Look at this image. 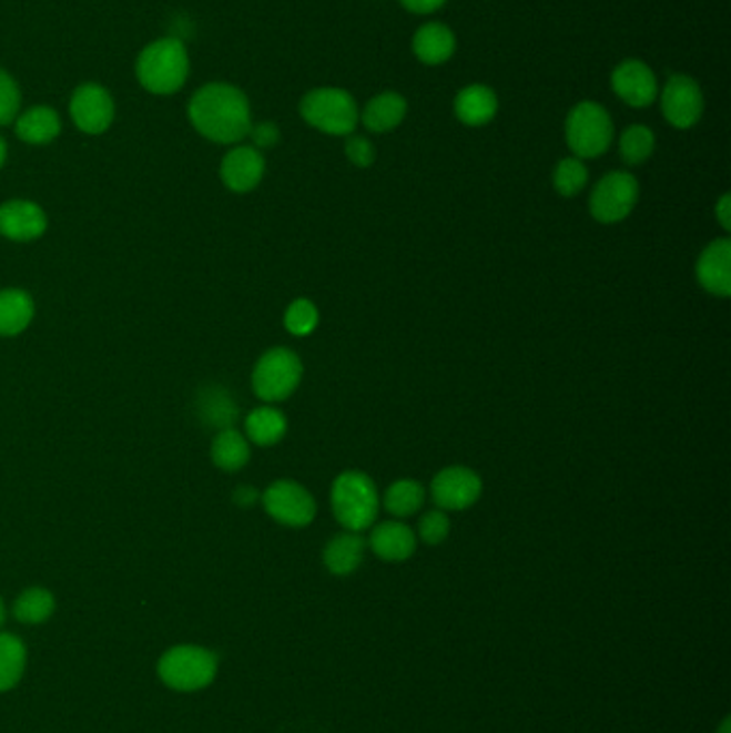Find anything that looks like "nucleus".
Returning a JSON list of instances; mask_svg holds the SVG:
<instances>
[{
    "label": "nucleus",
    "instance_id": "nucleus-1",
    "mask_svg": "<svg viewBox=\"0 0 731 733\" xmlns=\"http://www.w3.org/2000/svg\"><path fill=\"white\" fill-rule=\"evenodd\" d=\"M187 114L197 133L217 144H236L252 131L250 99L225 82L202 86L191 96Z\"/></svg>",
    "mask_w": 731,
    "mask_h": 733
},
{
    "label": "nucleus",
    "instance_id": "nucleus-2",
    "mask_svg": "<svg viewBox=\"0 0 731 733\" xmlns=\"http://www.w3.org/2000/svg\"><path fill=\"white\" fill-rule=\"evenodd\" d=\"M138 82L153 95L181 91L190 75V54L181 39L165 37L149 43L135 63Z\"/></svg>",
    "mask_w": 731,
    "mask_h": 733
},
{
    "label": "nucleus",
    "instance_id": "nucleus-3",
    "mask_svg": "<svg viewBox=\"0 0 731 733\" xmlns=\"http://www.w3.org/2000/svg\"><path fill=\"white\" fill-rule=\"evenodd\" d=\"M331 507L335 519L348 532H363L372 528L380 509L376 482L358 470L342 472L333 480Z\"/></svg>",
    "mask_w": 731,
    "mask_h": 733
},
{
    "label": "nucleus",
    "instance_id": "nucleus-4",
    "mask_svg": "<svg viewBox=\"0 0 731 733\" xmlns=\"http://www.w3.org/2000/svg\"><path fill=\"white\" fill-rule=\"evenodd\" d=\"M301 116L307 125L328 135H352L358 125L356 99L337 86H319L301 99Z\"/></svg>",
    "mask_w": 731,
    "mask_h": 733
},
{
    "label": "nucleus",
    "instance_id": "nucleus-5",
    "mask_svg": "<svg viewBox=\"0 0 731 733\" xmlns=\"http://www.w3.org/2000/svg\"><path fill=\"white\" fill-rule=\"evenodd\" d=\"M567 144L577 160L601 157L613 142V123L609 112L597 101L572 105L565 123Z\"/></svg>",
    "mask_w": 731,
    "mask_h": 733
},
{
    "label": "nucleus",
    "instance_id": "nucleus-6",
    "mask_svg": "<svg viewBox=\"0 0 731 733\" xmlns=\"http://www.w3.org/2000/svg\"><path fill=\"white\" fill-rule=\"evenodd\" d=\"M215 673L217 654L197 645H179L161 656V680L176 691H200L215 680Z\"/></svg>",
    "mask_w": 731,
    "mask_h": 733
},
{
    "label": "nucleus",
    "instance_id": "nucleus-7",
    "mask_svg": "<svg viewBox=\"0 0 731 733\" xmlns=\"http://www.w3.org/2000/svg\"><path fill=\"white\" fill-rule=\"evenodd\" d=\"M303 378L301 358L287 348L266 352L254 369L255 395L264 401H284Z\"/></svg>",
    "mask_w": 731,
    "mask_h": 733
},
{
    "label": "nucleus",
    "instance_id": "nucleus-8",
    "mask_svg": "<svg viewBox=\"0 0 731 733\" xmlns=\"http://www.w3.org/2000/svg\"><path fill=\"white\" fill-rule=\"evenodd\" d=\"M639 200V183L631 172H609L590 195V215L601 224L627 220Z\"/></svg>",
    "mask_w": 731,
    "mask_h": 733
},
{
    "label": "nucleus",
    "instance_id": "nucleus-9",
    "mask_svg": "<svg viewBox=\"0 0 731 733\" xmlns=\"http://www.w3.org/2000/svg\"><path fill=\"white\" fill-rule=\"evenodd\" d=\"M262 505L266 512L290 528H305L316 519V500L314 496L294 480H277L273 482L264 496Z\"/></svg>",
    "mask_w": 731,
    "mask_h": 733
},
{
    "label": "nucleus",
    "instance_id": "nucleus-10",
    "mask_svg": "<svg viewBox=\"0 0 731 733\" xmlns=\"http://www.w3.org/2000/svg\"><path fill=\"white\" fill-rule=\"evenodd\" d=\"M661 112L671 128L691 129L703 114V93L700 84L689 75H671L663 91H659Z\"/></svg>",
    "mask_w": 731,
    "mask_h": 733
},
{
    "label": "nucleus",
    "instance_id": "nucleus-11",
    "mask_svg": "<svg viewBox=\"0 0 731 733\" xmlns=\"http://www.w3.org/2000/svg\"><path fill=\"white\" fill-rule=\"evenodd\" d=\"M483 480L475 470L450 466L432 480V498L440 510H466L477 505Z\"/></svg>",
    "mask_w": 731,
    "mask_h": 733
},
{
    "label": "nucleus",
    "instance_id": "nucleus-12",
    "mask_svg": "<svg viewBox=\"0 0 731 733\" xmlns=\"http://www.w3.org/2000/svg\"><path fill=\"white\" fill-rule=\"evenodd\" d=\"M71 119L75 128L84 133H103L114 121V101L112 95L95 82L80 84L69 103Z\"/></svg>",
    "mask_w": 731,
    "mask_h": 733
},
{
    "label": "nucleus",
    "instance_id": "nucleus-13",
    "mask_svg": "<svg viewBox=\"0 0 731 733\" xmlns=\"http://www.w3.org/2000/svg\"><path fill=\"white\" fill-rule=\"evenodd\" d=\"M611 91L631 108H648L659 99V80L654 71L637 59L622 61L611 73Z\"/></svg>",
    "mask_w": 731,
    "mask_h": 733
},
{
    "label": "nucleus",
    "instance_id": "nucleus-14",
    "mask_svg": "<svg viewBox=\"0 0 731 733\" xmlns=\"http://www.w3.org/2000/svg\"><path fill=\"white\" fill-rule=\"evenodd\" d=\"M698 282L701 287L719 298L731 294V243L730 238L712 241L698 259Z\"/></svg>",
    "mask_w": 731,
    "mask_h": 733
},
{
    "label": "nucleus",
    "instance_id": "nucleus-15",
    "mask_svg": "<svg viewBox=\"0 0 731 733\" xmlns=\"http://www.w3.org/2000/svg\"><path fill=\"white\" fill-rule=\"evenodd\" d=\"M264 170L266 163L255 146H236L223 157L222 181L232 192H252L260 185Z\"/></svg>",
    "mask_w": 731,
    "mask_h": 733
},
{
    "label": "nucleus",
    "instance_id": "nucleus-16",
    "mask_svg": "<svg viewBox=\"0 0 731 733\" xmlns=\"http://www.w3.org/2000/svg\"><path fill=\"white\" fill-rule=\"evenodd\" d=\"M48 220L43 211L24 200H13L0 206V234L11 241H32L45 232Z\"/></svg>",
    "mask_w": 731,
    "mask_h": 733
},
{
    "label": "nucleus",
    "instance_id": "nucleus-17",
    "mask_svg": "<svg viewBox=\"0 0 731 733\" xmlns=\"http://www.w3.org/2000/svg\"><path fill=\"white\" fill-rule=\"evenodd\" d=\"M455 50H457L455 32L443 22H427L414 32V57L423 64L438 67V64L448 63L453 59Z\"/></svg>",
    "mask_w": 731,
    "mask_h": 733
},
{
    "label": "nucleus",
    "instance_id": "nucleus-18",
    "mask_svg": "<svg viewBox=\"0 0 731 733\" xmlns=\"http://www.w3.org/2000/svg\"><path fill=\"white\" fill-rule=\"evenodd\" d=\"M455 116L468 128H483L498 114V95L485 84H468L455 96Z\"/></svg>",
    "mask_w": 731,
    "mask_h": 733
},
{
    "label": "nucleus",
    "instance_id": "nucleus-19",
    "mask_svg": "<svg viewBox=\"0 0 731 733\" xmlns=\"http://www.w3.org/2000/svg\"><path fill=\"white\" fill-rule=\"evenodd\" d=\"M372 551L386 562H404L416 551V537L402 521H384L372 530Z\"/></svg>",
    "mask_w": 731,
    "mask_h": 733
},
{
    "label": "nucleus",
    "instance_id": "nucleus-20",
    "mask_svg": "<svg viewBox=\"0 0 731 733\" xmlns=\"http://www.w3.org/2000/svg\"><path fill=\"white\" fill-rule=\"evenodd\" d=\"M406 114H408L406 96L395 91H386L367 101L358 121H363V125L372 133H388L404 123Z\"/></svg>",
    "mask_w": 731,
    "mask_h": 733
},
{
    "label": "nucleus",
    "instance_id": "nucleus-21",
    "mask_svg": "<svg viewBox=\"0 0 731 733\" xmlns=\"http://www.w3.org/2000/svg\"><path fill=\"white\" fill-rule=\"evenodd\" d=\"M367 542L358 532H344L333 537L324 547V564L333 574H351L361 567Z\"/></svg>",
    "mask_w": 731,
    "mask_h": 733
},
{
    "label": "nucleus",
    "instance_id": "nucleus-22",
    "mask_svg": "<svg viewBox=\"0 0 731 733\" xmlns=\"http://www.w3.org/2000/svg\"><path fill=\"white\" fill-rule=\"evenodd\" d=\"M16 133L29 144H48L61 133V119L52 108H31L16 119Z\"/></svg>",
    "mask_w": 731,
    "mask_h": 733
},
{
    "label": "nucleus",
    "instance_id": "nucleus-23",
    "mask_svg": "<svg viewBox=\"0 0 731 733\" xmlns=\"http://www.w3.org/2000/svg\"><path fill=\"white\" fill-rule=\"evenodd\" d=\"M32 298L22 289L0 292V337L20 335L31 324Z\"/></svg>",
    "mask_w": 731,
    "mask_h": 733
},
{
    "label": "nucleus",
    "instance_id": "nucleus-24",
    "mask_svg": "<svg viewBox=\"0 0 731 733\" xmlns=\"http://www.w3.org/2000/svg\"><path fill=\"white\" fill-rule=\"evenodd\" d=\"M245 429H247L250 440L255 445L273 447L286 436V416H284V413H280L277 408L264 406V408H257L252 415L247 416Z\"/></svg>",
    "mask_w": 731,
    "mask_h": 733
},
{
    "label": "nucleus",
    "instance_id": "nucleus-25",
    "mask_svg": "<svg viewBox=\"0 0 731 733\" xmlns=\"http://www.w3.org/2000/svg\"><path fill=\"white\" fill-rule=\"evenodd\" d=\"M213 461L225 470L236 472L250 461V445L236 429H222V434L213 442Z\"/></svg>",
    "mask_w": 731,
    "mask_h": 733
},
{
    "label": "nucleus",
    "instance_id": "nucleus-26",
    "mask_svg": "<svg viewBox=\"0 0 731 733\" xmlns=\"http://www.w3.org/2000/svg\"><path fill=\"white\" fill-rule=\"evenodd\" d=\"M425 502V489L418 480L402 479L393 482L384 496V509L395 517H410Z\"/></svg>",
    "mask_w": 731,
    "mask_h": 733
},
{
    "label": "nucleus",
    "instance_id": "nucleus-27",
    "mask_svg": "<svg viewBox=\"0 0 731 733\" xmlns=\"http://www.w3.org/2000/svg\"><path fill=\"white\" fill-rule=\"evenodd\" d=\"M27 665V650L24 643L13 635H0V693L13 689Z\"/></svg>",
    "mask_w": 731,
    "mask_h": 733
},
{
    "label": "nucleus",
    "instance_id": "nucleus-28",
    "mask_svg": "<svg viewBox=\"0 0 731 733\" xmlns=\"http://www.w3.org/2000/svg\"><path fill=\"white\" fill-rule=\"evenodd\" d=\"M657 146L654 131L646 125H631L620 135V157L627 165H639L650 160Z\"/></svg>",
    "mask_w": 731,
    "mask_h": 733
},
{
    "label": "nucleus",
    "instance_id": "nucleus-29",
    "mask_svg": "<svg viewBox=\"0 0 731 733\" xmlns=\"http://www.w3.org/2000/svg\"><path fill=\"white\" fill-rule=\"evenodd\" d=\"M54 611V597L43 588H31L20 594L16 601L13 613L24 624H41L45 622Z\"/></svg>",
    "mask_w": 731,
    "mask_h": 733
},
{
    "label": "nucleus",
    "instance_id": "nucleus-30",
    "mask_svg": "<svg viewBox=\"0 0 731 733\" xmlns=\"http://www.w3.org/2000/svg\"><path fill=\"white\" fill-rule=\"evenodd\" d=\"M588 185V167L586 163L577 157H567L560 161L554 170V190L565 195V197H572L581 192Z\"/></svg>",
    "mask_w": 731,
    "mask_h": 733
},
{
    "label": "nucleus",
    "instance_id": "nucleus-31",
    "mask_svg": "<svg viewBox=\"0 0 731 733\" xmlns=\"http://www.w3.org/2000/svg\"><path fill=\"white\" fill-rule=\"evenodd\" d=\"M200 406H202V416L213 427H222V429H230V425L236 420V415H238L234 401L230 399V395L223 393L220 388L209 390Z\"/></svg>",
    "mask_w": 731,
    "mask_h": 733
},
{
    "label": "nucleus",
    "instance_id": "nucleus-32",
    "mask_svg": "<svg viewBox=\"0 0 731 733\" xmlns=\"http://www.w3.org/2000/svg\"><path fill=\"white\" fill-rule=\"evenodd\" d=\"M284 322H286V328L292 335H296V337H307V335H312V333L316 330V326H318V307H316L312 301H307V298H298V301H294V303L287 307Z\"/></svg>",
    "mask_w": 731,
    "mask_h": 733
},
{
    "label": "nucleus",
    "instance_id": "nucleus-33",
    "mask_svg": "<svg viewBox=\"0 0 731 733\" xmlns=\"http://www.w3.org/2000/svg\"><path fill=\"white\" fill-rule=\"evenodd\" d=\"M20 101L22 95L16 80L0 69V125H9L18 119Z\"/></svg>",
    "mask_w": 731,
    "mask_h": 733
},
{
    "label": "nucleus",
    "instance_id": "nucleus-34",
    "mask_svg": "<svg viewBox=\"0 0 731 733\" xmlns=\"http://www.w3.org/2000/svg\"><path fill=\"white\" fill-rule=\"evenodd\" d=\"M450 532V519L445 510L436 509L425 512L418 521V537L427 544H440Z\"/></svg>",
    "mask_w": 731,
    "mask_h": 733
},
{
    "label": "nucleus",
    "instance_id": "nucleus-35",
    "mask_svg": "<svg viewBox=\"0 0 731 733\" xmlns=\"http://www.w3.org/2000/svg\"><path fill=\"white\" fill-rule=\"evenodd\" d=\"M344 151L348 161L356 167H369L376 161V146L365 135H348Z\"/></svg>",
    "mask_w": 731,
    "mask_h": 733
},
{
    "label": "nucleus",
    "instance_id": "nucleus-36",
    "mask_svg": "<svg viewBox=\"0 0 731 733\" xmlns=\"http://www.w3.org/2000/svg\"><path fill=\"white\" fill-rule=\"evenodd\" d=\"M252 140H254L255 146L257 149H273L282 133H280V128L275 123H260V125H252V131H250Z\"/></svg>",
    "mask_w": 731,
    "mask_h": 733
},
{
    "label": "nucleus",
    "instance_id": "nucleus-37",
    "mask_svg": "<svg viewBox=\"0 0 731 733\" xmlns=\"http://www.w3.org/2000/svg\"><path fill=\"white\" fill-rule=\"evenodd\" d=\"M410 13H416V16H427V13H434L438 9H443L446 4V0H399Z\"/></svg>",
    "mask_w": 731,
    "mask_h": 733
},
{
    "label": "nucleus",
    "instance_id": "nucleus-38",
    "mask_svg": "<svg viewBox=\"0 0 731 733\" xmlns=\"http://www.w3.org/2000/svg\"><path fill=\"white\" fill-rule=\"evenodd\" d=\"M717 220L719 224L723 225L725 232H730L731 227V197L730 193H725L719 202H717Z\"/></svg>",
    "mask_w": 731,
    "mask_h": 733
},
{
    "label": "nucleus",
    "instance_id": "nucleus-39",
    "mask_svg": "<svg viewBox=\"0 0 731 733\" xmlns=\"http://www.w3.org/2000/svg\"><path fill=\"white\" fill-rule=\"evenodd\" d=\"M255 500H257V491H255L254 487H250V485L238 487L236 493H234V502L238 507H254Z\"/></svg>",
    "mask_w": 731,
    "mask_h": 733
},
{
    "label": "nucleus",
    "instance_id": "nucleus-40",
    "mask_svg": "<svg viewBox=\"0 0 731 733\" xmlns=\"http://www.w3.org/2000/svg\"><path fill=\"white\" fill-rule=\"evenodd\" d=\"M4 160H7V144H4V140L0 138V167H2Z\"/></svg>",
    "mask_w": 731,
    "mask_h": 733
},
{
    "label": "nucleus",
    "instance_id": "nucleus-41",
    "mask_svg": "<svg viewBox=\"0 0 731 733\" xmlns=\"http://www.w3.org/2000/svg\"><path fill=\"white\" fill-rule=\"evenodd\" d=\"M719 733H730V719H725V721H723V725H721Z\"/></svg>",
    "mask_w": 731,
    "mask_h": 733
},
{
    "label": "nucleus",
    "instance_id": "nucleus-42",
    "mask_svg": "<svg viewBox=\"0 0 731 733\" xmlns=\"http://www.w3.org/2000/svg\"><path fill=\"white\" fill-rule=\"evenodd\" d=\"M2 620H4V609H2V601H0V624H2Z\"/></svg>",
    "mask_w": 731,
    "mask_h": 733
}]
</instances>
